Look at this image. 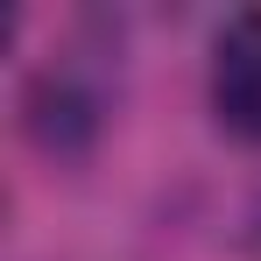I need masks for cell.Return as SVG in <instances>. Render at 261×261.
Here are the masks:
<instances>
[{
  "label": "cell",
  "instance_id": "cell-1",
  "mask_svg": "<svg viewBox=\"0 0 261 261\" xmlns=\"http://www.w3.org/2000/svg\"><path fill=\"white\" fill-rule=\"evenodd\" d=\"M212 106L233 134L261 141V7L233 14L212 43Z\"/></svg>",
  "mask_w": 261,
  "mask_h": 261
}]
</instances>
